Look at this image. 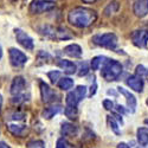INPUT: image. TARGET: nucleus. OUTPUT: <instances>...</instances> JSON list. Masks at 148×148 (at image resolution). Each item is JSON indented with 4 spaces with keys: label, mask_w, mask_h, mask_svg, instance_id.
<instances>
[{
    "label": "nucleus",
    "mask_w": 148,
    "mask_h": 148,
    "mask_svg": "<svg viewBox=\"0 0 148 148\" xmlns=\"http://www.w3.org/2000/svg\"><path fill=\"white\" fill-rule=\"evenodd\" d=\"M89 71V68H88V64L85 63V62H83V63H81L79 65V71H78V75L79 76H85Z\"/></svg>",
    "instance_id": "obj_30"
},
{
    "label": "nucleus",
    "mask_w": 148,
    "mask_h": 148,
    "mask_svg": "<svg viewBox=\"0 0 148 148\" xmlns=\"http://www.w3.org/2000/svg\"><path fill=\"white\" fill-rule=\"evenodd\" d=\"M39 32L43 36L47 37V38L55 39V40H66V39L72 38V34L65 27H56V26H52V25H43L39 29Z\"/></svg>",
    "instance_id": "obj_2"
},
{
    "label": "nucleus",
    "mask_w": 148,
    "mask_h": 148,
    "mask_svg": "<svg viewBox=\"0 0 148 148\" xmlns=\"http://www.w3.org/2000/svg\"><path fill=\"white\" fill-rule=\"evenodd\" d=\"M117 10H119V3L114 0V1L108 4V6L104 10V13H106V16H110V14H113V13H116Z\"/></svg>",
    "instance_id": "obj_22"
},
{
    "label": "nucleus",
    "mask_w": 148,
    "mask_h": 148,
    "mask_svg": "<svg viewBox=\"0 0 148 148\" xmlns=\"http://www.w3.org/2000/svg\"><path fill=\"white\" fill-rule=\"evenodd\" d=\"M40 94H42V98L45 103H51L55 101L59 100V96L55 92V90H52L46 83L40 82Z\"/></svg>",
    "instance_id": "obj_8"
},
{
    "label": "nucleus",
    "mask_w": 148,
    "mask_h": 148,
    "mask_svg": "<svg viewBox=\"0 0 148 148\" xmlns=\"http://www.w3.org/2000/svg\"><path fill=\"white\" fill-rule=\"evenodd\" d=\"M136 136H138V141L141 146H147L148 145V129L142 127L139 128L136 132Z\"/></svg>",
    "instance_id": "obj_18"
},
{
    "label": "nucleus",
    "mask_w": 148,
    "mask_h": 148,
    "mask_svg": "<svg viewBox=\"0 0 148 148\" xmlns=\"http://www.w3.org/2000/svg\"><path fill=\"white\" fill-rule=\"evenodd\" d=\"M60 132L65 136H73V135L77 134V127L71 125V123H63Z\"/></svg>",
    "instance_id": "obj_17"
},
{
    "label": "nucleus",
    "mask_w": 148,
    "mask_h": 148,
    "mask_svg": "<svg viewBox=\"0 0 148 148\" xmlns=\"http://www.w3.org/2000/svg\"><path fill=\"white\" fill-rule=\"evenodd\" d=\"M117 148H129V146L127 143H125V142H121V143H119Z\"/></svg>",
    "instance_id": "obj_34"
},
{
    "label": "nucleus",
    "mask_w": 148,
    "mask_h": 148,
    "mask_svg": "<svg viewBox=\"0 0 148 148\" xmlns=\"http://www.w3.org/2000/svg\"><path fill=\"white\" fill-rule=\"evenodd\" d=\"M3 57V50H1V46H0V58Z\"/></svg>",
    "instance_id": "obj_39"
},
{
    "label": "nucleus",
    "mask_w": 148,
    "mask_h": 148,
    "mask_svg": "<svg viewBox=\"0 0 148 148\" xmlns=\"http://www.w3.org/2000/svg\"><path fill=\"white\" fill-rule=\"evenodd\" d=\"M47 76H49V78L52 81V83H55V82H57V81L59 79L60 73H59L58 71H51V72H49V73H47Z\"/></svg>",
    "instance_id": "obj_31"
},
{
    "label": "nucleus",
    "mask_w": 148,
    "mask_h": 148,
    "mask_svg": "<svg viewBox=\"0 0 148 148\" xmlns=\"http://www.w3.org/2000/svg\"><path fill=\"white\" fill-rule=\"evenodd\" d=\"M64 53L68 55L69 57H73V58H78L82 56V49L79 45L77 44H70L68 46H65L64 49Z\"/></svg>",
    "instance_id": "obj_16"
},
{
    "label": "nucleus",
    "mask_w": 148,
    "mask_h": 148,
    "mask_svg": "<svg viewBox=\"0 0 148 148\" xmlns=\"http://www.w3.org/2000/svg\"><path fill=\"white\" fill-rule=\"evenodd\" d=\"M108 123H109V126L110 128H112V130L115 133V134H120V129H119V125H117V122L115 121V119L113 116H108Z\"/></svg>",
    "instance_id": "obj_27"
},
{
    "label": "nucleus",
    "mask_w": 148,
    "mask_h": 148,
    "mask_svg": "<svg viewBox=\"0 0 148 148\" xmlns=\"http://www.w3.org/2000/svg\"><path fill=\"white\" fill-rule=\"evenodd\" d=\"M103 106H104V108H106L107 110L114 109V103L110 101V100H104V101H103Z\"/></svg>",
    "instance_id": "obj_33"
},
{
    "label": "nucleus",
    "mask_w": 148,
    "mask_h": 148,
    "mask_svg": "<svg viewBox=\"0 0 148 148\" xmlns=\"http://www.w3.org/2000/svg\"><path fill=\"white\" fill-rule=\"evenodd\" d=\"M121 73H122V65L120 62L114 60V59H109V60L104 62L101 75L106 81H108V82L115 81L119 78Z\"/></svg>",
    "instance_id": "obj_3"
},
{
    "label": "nucleus",
    "mask_w": 148,
    "mask_h": 148,
    "mask_svg": "<svg viewBox=\"0 0 148 148\" xmlns=\"http://www.w3.org/2000/svg\"><path fill=\"white\" fill-rule=\"evenodd\" d=\"M73 94H75V96L77 97L78 101H82L85 97V95H87V87H84V85H78V87L73 90Z\"/></svg>",
    "instance_id": "obj_23"
},
{
    "label": "nucleus",
    "mask_w": 148,
    "mask_h": 148,
    "mask_svg": "<svg viewBox=\"0 0 148 148\" xmlns=\"http://www.w3.org/2000/svg\"><path fill=\"white\" fill-rule=\"evenodd\" d=\"M127 85L130 89L138 91V92H142V90H143V81L138 75L129 76L127 78Z\"/></svg>",
    "instance_id": "obj_13"
},
{
    "label": "nucleus",
    "mask_w": 148,
    "mask_h": 148,
    "mask_svg": "<svg viewBox=\"0 0 148 148\" xmlns=\"http://www.w3.org/2000/svg\"><path fill=\"white\" fill-rule=\"evenodd\" d=\"M14 32H16V39H17V42L23 47H25L26 50H32V49H33V39L31 38V37L26 32H24L23 30H20V29H16Z\"/></svg>",
    "instance_id": "obj_9"
},
{
    "label": "nucleus",
    "mask_w": 148,
    "mask_h": 148,
    "mask_svg": "<svg viewBox=\"0 0 148 148\" xmlns=\"http://www.w3.org/2000/svg\"><path fill=\"white\" fill-rule=\"evenodd\" d=\"M64 112H65L66 117H69V119H71V120H75V119L77 117V107L66 106Z\"/></svg>",
    "instance_id": "obj_24"
},
{
    "label": "nucleus",
    "mask_w": 148,
    "mask_h": 148,
    "mask_svg": "<svg viewBox=\"0 0 148 148\" xmlns=\"http://www.w3.org/2000/svg\"><path fill=\"white\" fill-rule=\"evenodd\" d=\"M138 148H142V147H138Z\"/></svg>",
    "instance_id": "obj_42"
},
{
    "label": "nucleus",
    "mask_w": 148,
    "mask_h": 148,
    "mask_svg": "<svg viewBox=\"0 0 148 148\" xmlns=\"http://www.w3.org/2000/svg\"><path fill=\"white\" fill-rule=\"evenodd\" d=\"M57 65L63 70L65 73L68 75H71V73H75L76 70H77V66L75 63H72L71 60H68V59H58L57 60Z\"/></svg>",
    "instance_id": "obj_15"
},
{
    "label": "nucleus",
    "mask_w": 148,
    "mask_h": 148,
    "mask_svg": "<svg viewBox=\"0 0 148 148\" xmlns=\"http://www.w3.org/2000/svg\"><path fill=\"white\" fill-rule=\"evenodd\" d=\"M147 106H148V100H147Z\"/></svg>",
    "instance_id": "obj_41"
},
{
    "label": "nucleus",
    "mask_w": 148,
    "mask_h": 148,
    "mask_svg": "<svg viewBox=\"0 0 148 148\" xmlns=\"http://www.w3.org/2000/svg\"><path fill=\"white\" fill-rule=\"evenodd\" d=\"M133 11L136 17L143 18L148 14V0H135Z\"/></svg>",
    "instance_id": "obj_11"
},
{
    "label": "nucleus",
    "mask_w": 148,
    "mask_h": 148,
    "mask_svg": "<svg viewBox=\"0 0 148 148\" xmlns=\"http://www.w3.org/2000/svg\"><path fill=\"white\" fill-rule=\"evenodd\" d=\"M106 60H107V58L104 56H96V57H94L92 60H91V68H92V70H98L104 64Z\"/></svg>",
    "instance_id": "obj_21"
},
{
    "label": "nucleus",
    "mask_w": 148,
    "mask_h": 148,
    "mask_svg": "<svg viewBox=\"0 0 148 148\" xmlns=\"http://www.w3.org/2000/svg\"><path fill=\"white\" fill-rule=\"evenodd\" d=\"M97 13L96 11L87 7H76L69 12L68 20L71 25L78 29H85L96 21Z\"/></svg>",
    "instance_id": "obj_1"
},
{
    "label": "nucleus",
    "mask_w": 148,
    "mask_h": 148,
    "mask_svg": "<svg viewBox=\"0 0 148 148\" xmlns=\"http://www.w3.org/2000/svg\"><path fill=\"white\" fill-rule=\"evenodd\" d=\"M136 75L139 77H147L148 78V69H146L143 65H138L136 66Z\"/></svg>",
    "instance_id": "obj_29"
},
{
    "label": "nucleus",
    "mask_w": 148,
    "mask_h": 148,
    "mask_svg": "<svg viewBox=\"0 0 148 148\" xmlns=\"http://www.w3.org/2000/svg\"><path fill=\"white\" fill-rule=\"evenodd\" d=\"M78 100H77V97L75 96V94H73V91L69 92L66 95V106H71V107H77L78 104Z\"/></svg>",
    "instance_id": "obj_26"
},
{
    "label": "nucleus",
    "mask_w": 148,
    "mask_h": 148,
    "mask_svg": "<svg viewBox=\"0 0 148 148\" xmlns=\"http://www.w3.org/2000/svg\"><path fill=\"white\" fill-rule=\"evenodd\" d=\"M26 88V82L24 79V77L21 76H17L13 78L12 81V84H11V94L13 96H17V95H21L23 91L25 90Z\"/></svg>",
    "instance_id": "obj_10"
},
{
    "label": "nucleus",
    "mask_w": 148,
    "mask_h": 148,
    "mask_svg": "<svg viewBox=\"0 0 148 148\" xmlns=\"http://www.w3.org/2000/svg\"><path fill=\"white\" fill-rule=\"evenodd\" d=\"M7 128H8V130H10L12 134L16 135V136H25V135L27 134V132H29L27 126H25V125H19V123H17V122L10 123V125L7 126Z\"/></svg>",
    "instance_id": "obj_14"
},
{
    "label": "nucleus",
    "mask_w": 148,
    "mask_h": 148,
    "mask_svg": "<svg viewBox=\"0 0 148 148\" xmlns=\"http://www.w3.org/2000/svg\"><path fill=\"white\" fill-rule=\"evenodd\" d=\"M97 0H83V3L85 4H92V3H96Z\"/></svg>",
    "instance_id": "obj_36"
},
{
    "label": "nucleus",
    "mask_w": 148,
    "mask_h": 148,
    "mask_svg": "<svg viewBox=\"0 0 148 148\" xmlns=\"http://www.w3.org/2000/svg\"><path fill=\"white\" fill-rule=\"evenodd\" d=\"M116 108H117V112H120V113H125V109H123V107H121V106H116Z\"/></svg>",
    "instance_id": "obj_35"
},
{
    "label": "nucleus",
    "mask_w": 148,
    "mask_h": 148,
    "mask_svg": "<svg viewBox=\"0 0 148 148\" xmlns=\"http://www.w3.org/2000/svg\"><path fill=\"white\" fill-rule=\"evenodd\" d=\"M8 120H10V121H14V122L24 121V120H25V114H24V113H20V112L10 113V114H8Z\"/></svg>",
    "instance_id": "obj_25"
},
{
    "label": "nucleus",
    "mask_w": 148,
    "mask_h": 148,
    "mask_svg": "<svg viewBox=\"0 0 148 148\" xmlns=\"http://www.w3.org/2000/svg\"><path fill=\"white\" fill-rule=\"evenodd\" d=\"M27 148H45V145L42 140H33L27 143Z\"/></svg>",
    "instance_id": "obj_28"
},
{
    "label": "nucleus",
    "mask_w": 148,
    "mask_h": 148,
    "mask_svg": "<svg viewBox=\"0 0 148 148\" xmlns=\"http://www.w3.org/2000/svg\"><path fill=\"white\" fill-rule=\"evenodd\" d=\"M0 148H10L5 142H0Z\"/></svg>",
    "instance_id": "obj_37"
},
{
    "label": "nucleus",
    "mask_w": 148,
    "mask_h": 148,
    "mask_svg": "<svg viewBox=\"0 0 148 148\" xmlns=\"http://www.w3.org/2000/svg\"><path fill=\"white\" fill-rule=\"evenodd\" d=\"M56 148H68V143H66V141H65V140H64L63 138H60V139H58Z\"/></svg>",
    "instance_id": "obj_32"
},
{
    "label": "nucleus",
    "mask_w": 148,
    "mask_h": 148,
    "mask_svg": "<svg viewBox=\"0 0 148 148\" xmlns=\"http://www.w3.org/2000/svg\"><path fill=\"white\" fill-rule=\"evenodd\" d=\"M1 104H3V97L0 95V109H1Z\"/></svg>",
    "instance_id": "obj_38"
},
{
    "label": "nucleus",
    "mask_w": 148,
    "mask_h": 148,
    "mask_svg": "<svg viewBox=\"0 0 148 148\" xmlns=\"http://www.w3.org/2000/svg\"><path fill=\"white\" fill-rule=\"evenodd\" d=\"M120 94H122L123 96L126 97V102H127V107H128V110L130 113H134L135 112V108H136V98H135V96L133 94H130V91L126 90L125 88H121L119 87L117 88Z\"/></svg>",
    "instance_id": "obj_12"
},
{
    "label": "nucleus",
    "mask_w": 148,
    "mask_h": 148,
    "mask_svg": "<svg viewBox=\"0 0 148 148\" xmlns=\"http://www.w3.org/2000/svg\"><path fill=\"white\" fill-rule=\"evenodd\" d=\"M59 112H60V107H59V106H53V107L45 108L44 112H43V117L49 120V119L53 117L56 114H58Z\"/></svg>",
    "instance_id": "obj_20"
},
{
    "label": "nucleus",
    "mask_w": 148,
    "mask_h": 148,
    "mask_svg": "<svg viewBox=\"0 0 148 148\" xmlns=\"http://www.w3.org/2000/svg\"><path fill=\"white\" fill-rule=\"evenodd\" d=\"M145 123H146V125H148V120H145Z\"/></svg>",
    "instance_id": "obj_40"
},
{
    "label": "nucleus",
    "mask_w": 148,
    "mask_h": 148,
    "mask_svg": "<svg viewBox=\"0 0 148 148\" xmlns=\"http://www.w3.org/2000/svg\"><path fill=\"white\" fill-rule=\"evenodd\" d=\"M53 7H55L53 1H49V0H33L32 4L30 5V12L33 14H40L52 10Z\"/></svg>",
    "instance_id": "obj_5"
},
{
    "label": "nucleus",
    "mask_w": 148,
    "mask_h": 148,
    "mask_svg": "<svg viewBox=\"0 0 148 148\" xmlns=\"http://www.w3.org/2000/svg\"><path fill=\"white\" fill-rule=\"evenodd\" d=\"M8 55H10V62H11L12 66H14V68H21V66H24V65L26 64V62H27L26 55L23 53L19 50H17V49H14V47L10 49Z\"/></svg>",
    "instance_id": "obj_6"
},
{
    "label": "nucleus",
    "mask_w": 148,
    "mask_h": 148,
    "mask_svg": "<svg viewBox=\"0 0 148 148\" xmlns=\"http://www.w3.org/2000/svg\"><path fill=\"white\" fill-rule=\"evenodd\" d=\"M58 88L62 90H69L73 87V81L69 77H63V78H59L57 82Z\"/></svg>",
    "instance_id": "obj_19"
},
{
    "label": "nucleus",
    "mask_w": 148,
    "mask_h": 148,
    "mask_svg": "<svg viewBox=\"0 0 148 148\" xmlns=\"http://www.w3.org/2000/svg\"><path fill=\"white\" fill-rule=\"evenodd\" d=\"M132 42L138 47H146L148 43V30H136L130 34Z\"/></svg>",
    "instance_id": "obj_7"
},
{
    "label": "nucleus",
    "mask_w": 148,
    "mask_h": 148,
    "mask_svg": "<svg viewBox=\"0 0 148 148\" xmlns=\"http://www.w3.org/2000/svg\"><path fill=\"white\" fill-rule=\"evenodd\" d=\"M92 42L96 45H100L106 49H115L117 45V37L114 33L96 34L92 37Z\"/></svg>",
    "instance_id": "obj_4"
}]
</instances>
